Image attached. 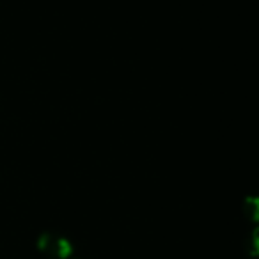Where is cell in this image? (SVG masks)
Returning a JSON list of instances; mask_svg holds the SVG:
<instances>
[{
    "label": "cell",
    "mask_w": 259,
    "mask_h": 259,
    "mask_svg": "<svg viewBox=\"0 0 259 259\" xmlns=\"http://www.w3.org/2000/svg\"><path fill=\"white\" fill-rule=\"evenodd\" d=\"M37 248L52 259H68L73 252V247L66 238L59 234L45 233L37 240Z\"/></svg>",
    "instance_id": "cell-1"
},
{
    "label": "cell",
    "mask_w": 259,
    "mask_h": 259,
    "mask_svg": "<svg viewBox=\"0 0 259 259\" xmlns=\"http://www.w3.org/2000/svg\"><path fill=\"white\" fill-rule=\"evenodd\" d=\"M243 211L248 220L252 222H259V197L257 195H250L245 199L243 202Z\"/></svg>",
    "instance_id": "cell-2"
},
{
    "label": "cell",
    "mask_w": 259,
    "mask_h": 259,
    "mask_svg": "<svg viewBox=\"0 0 259 259\" xmlns=\"http://www.w3.org/2000/svg\"><path fill=\"white\" fill-rule=\"evenodd\" d=\"M248 250H250L252 255H257L259 257V226L252 231L250 241H248Z\"/></svg>",
    "instance_id": "cell-3"
}]
</instances>
